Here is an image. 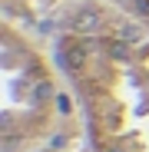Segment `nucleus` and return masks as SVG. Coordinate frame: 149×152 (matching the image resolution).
Here are the masks:
<instances>
[{
    "label": "nucleus",
    "mask_w": 149,
    "mask_h": 152,
    "mask_svg": "<svg viewBox=\"0 0 149 152\" xmlns=\"http://www.w3.org/2000/svg\"><path fill=\"white\" fill-rule=\"evenodd\" d=\"M60 66L83 93L99 152H149V37L136 20L70 30Z\"/></svg>",
    "instance_id": "1"
}]
</instances>
